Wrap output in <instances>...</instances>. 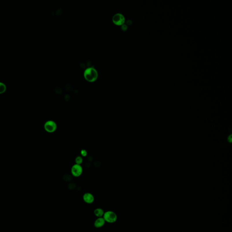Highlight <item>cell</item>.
<instances>
[{"mask_svg": "<svg viewBox=\"0 0 232 232\" xmlns=\"http://www.w3.org/2000/svg\"><path fill=\"white\" fill-rule=\"evenodd\" d=\"M84 76L87 80L93 82L97 80L98 76V73L95 68L92 67H89L85 70Z\"/></svg>", "mask_w": 232, "mask_h": 232, "instance_id": "6da1fadb", "label": "cell"}, {"mask_svg": "<svg viewBox=\"0 0 232 232\" xmlns=\"http://www.w3.org/2000/svg\"><path fill=\"white\" fill-rule=\"evenodd\" d=\"M103 217L104 219L106 222L110 224L115 223L117 220V214L113 211L111 210H109L104 212Z\"/></svg>", "mask_w": 232, "mask_h": 232, "instance_id": "7a4b0ae2", "label": "cell"}, {"mask_svg": "<svg viewBox=\"0 0 232 232\" xmlns=\"http://www.w3.org/2000/svg\"><path fill=\"white\" fill-rule=\"evenodd\" d=\"M44 128L48 132L53 133L56 130L57 125L55 121L49 120L46 121L44 125Z\"/></svg>", "mask_w": 232, "mask_h": 232, "instance_id": "3957f363", "label": "cell"}, {"mask_svg": "<svg viewBox=\"0 0 232 232\" xmlns=\"http://www.w3.org/2000/svg\"><path fill=\"white\" fill-rule=\"evenodd\" d=\"M83 167L80 165L74 164L71 168V173L73 176L78 177L80 176L83 173Z\"/></svg>", "mask_w": 232, "mask_h": 232, "instance_id": "277c9868", "label": "cell"}, {"mask_svg": "<svg viewBox=\"0 0 232 232\" xmlns=\"http://www.w3.org/2000/svg\"><path fill=\"white\" fill-rule=\"evenodd\" d=\"M113 21L115 24L121 25L124 23L125 18L121 14L117 13L114 15L113 17Z\"/></svg>", "mask_w": 232, "mask_h": 232, "instance_id": "5b68a950", "label": "cell"}, {"mask_svg": "<svg viewBox=\"0 0 232 232\" xmlns=\"http://www.w3.org/2000/svg\"><path fill=\"white\" fill-rule=\"evenodd\" d=\"M83 200L88 204H92L94 201V197L93 194L90 193H86L83 195Z\"/></svg>", "mask_w": 232, "mask_h": 232, "instance_id": "8992f818", "label": "cell"}, {"mask_svg": "<svg viewBox=\"0 0 232 232\" xmlns=\"http://www.w3.org/2000/svg\"><path fill=\"white\" fill-rule=\"evenodd\" d=\"M106 222L103 217L97 218L94 222V226L95 228H100L104 225Z\"/></svg>", "mask_w": 232, "mask_h": 232, "instance_id": "52a82bcc", "label": "cell"}, {"mask_svg": "<svg viewBox=\"0 0 232 232\" xmlns=\"http://www.w3.org/2000/svg\"><path fill=\"white\" fill-rule=\"evenodd\" d=\"M104 211L101 208H97L94 210V214L97 218L103 217Z\"/></svg>", "mask_w": 232, "mask_h": 232, "instance_id": "ba28073f", "label": "cell"}, {"mask_svg": "<svg viewBox=\"0 0 232 232\" xmlns=\"http://www.w3.org/2000/svg\"><path fill=\"white\" fill-rule=\"evenodd\" d=\"M6 90V86L5 84L0 82V93H2Z\"/></svg>", "mask_w": 232, "mask_h": 232, "instance_id": "9c48e42d", "label": "cell"}, {"mask_svg": "<svg viewBox=\"0 0 232 232\" xmlns=\"http://www.w3.org/2000/svg\"><path fill=\"white\" fill-rule=\"evenodd\" d=\"M83 161V158L80 156H78L77 157L76 159V164L80 165L81 164Z\"/></svg>", "mask_w": 232, "mask_h": 232, "instance_id": "30bf717a", "label": "cell"}, {"mask_svg": "<svg viewBox=\"0 0 232 232\" xmlns=\"http://www.w3.org/2000/svg\"><path fill=\"white\" fill-rule=\"evenodd\" d=\"M81 154L83 156H86L87 155V152L85 150H82L81 151Z\"/></svg>", "mask_w": 232, "mask_h": 232, "instance_id": "8fae6325", "label": "cell"}]
</instances>
